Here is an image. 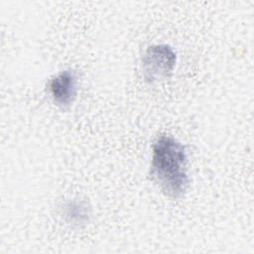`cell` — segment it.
<instances>
[{"label": "cell", "mask_w": 254, "mask_h": 254, "mask_svg": "<svg viewBox=\"0 0 254 254\" xmlns=\"http://www.w3.org/2000/svg\"><path fill=\"white\" fill-rule=\"evenodd\" d=\"M186 164V148L180 141L163 135L154 142L151 175L169 197H180L187 190L190 179Z\"/></svg>", "instance_id": "1"}, {"label": "cell", "mask_w": 254, "mask_h": 254, "mask_svg": "<svg viewBox=\"0 0 254 254\" xmlns=\"http://www.w3.org/2000/svg\"><path fill=\"white\" fill-rule=\"evenodd\" d=\"M177 63L176 52L166 44L150 46L142 59L144 78L149 83L168 78Z\"/></svg>", "instance_id": "2"}, {"label": "cell", "mask_w": 254, "mask_h": 254, "mask_svg": "<svg viewBox=\"0 0 254 254\" xmlns=\"http://www.w3.org/2000/svg\"><path fill=\"white\" fill-rule=\"evenodd\" d=\"M54 102L61 107L69 106L77 93V77L73 70L65 69L54 76L48 84Z\"/></svg>", "instance_id": "3"}, {"label": "cell", "mask_w": 254, "mask_h": 254, "mask_svg": "<svg viewBox=\"0 0 254 254\" xmlns=\"http://www.w3.org/2000/svg\"><path fill=\"white\" fill-rule=\"evenodd\" d=\"M90 207L85 201L72 200L64 206V216L72 225L80 226L85 224L90 217Z\"/></svg>", "instance_id": "4"}]
</instances>
